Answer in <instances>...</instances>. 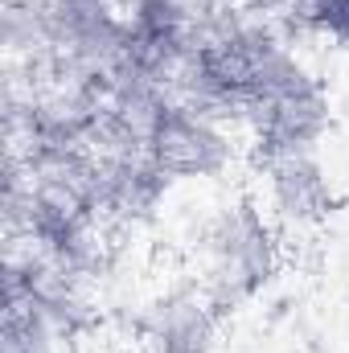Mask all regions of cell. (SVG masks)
Returning <instances> with one entry per match:
<instances>
[{"label": "cell", "instance_id": "6da1fadb", "mask_svg": "<svg viewBox=\"0 0 349 353\" xmlns=\"http://www.w3.org/2000/svg\"><path fill=\"white\" fill-rule=\"evenodd\" d=\"M275 234L263 218V210L243 197L226 205L210 230H206V300L214 312H235L251 296H259L275 275Z\"/></svg>", "mask_w": 349, "mask_h": 353}, {"label": "cell", "instance_id": "7a4b0ae2", "mask_svg": "<svg viewBox=\"0 0 349 353\" xmlns=\"http://www.w3.org/2000/svg\"><path fill=\"white\" fill-rule=\"evenodd\" d=\"M251 136H255V161L267 165L275 157H292V152H317V144L325 140L329 123H333V103L325 87L300 66L296 74H288L271 94H263L247 115Z\"/></svg>", "mask_w": 349, "mask_h": 353}, {"label": "cell", "instance_id": "3957f363", "mask_svg": "<svg viewBox=\"0 0 349 353\" xmlns=\"http://www.w3.org/2000/svg\"><path fill=\"white\" fill-rule=\"evenodd\" d=\"M144 152L169 181L218 176L235 161V144H230L226 128L177 99H161L157 111L148 115Z\"/></svg>", "mask_w": 349, "mask_h": 353}, {"label": "cell", "instance_id": "277c9868", "mask_svg": "<svg viewBox=\"0 0 349 353\" xmlns=\"http://www.w3.org/2000/svg\"><path fill=\"white\" fill-rule=\"evenodd\" d=\"M140 337L152 353H214L218 312L206 300V292L177 288L144 308Z\"/></svg>", "mask_w": 349, "mask_h": 353}, {"label": "cell", "instance_id": "5b68a950", "mask_svg": "<svg viewBox=\"0 0 349 353\" xmlns=\"http://www.w3.org/2000/svg\"><path fill=\"white\" fill-rule=\"evenodd\" d=\"M267 173V193L271 205L283 222L308 226L333 214V181L325 173V165L317 161V152H292V157H275L263 165Z\"/></svg>", "mask_w": 349, "mask_h": 353}, {"label": "cell", "instance_id": "8992f818", "mask_svg": "<svg viewBox=\"0 0 349 353\" xmlns=\"http://www.w3.org/2000/svg\"><path fill=\"white\" fill-rule=\"evenodd\" d=\"M0 353H58L54 325L25 300L4 292V325H0Z\"/></svg>", "mask_w": 349, "mask_h": 353}]
</instances>
